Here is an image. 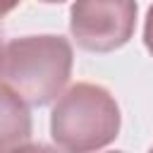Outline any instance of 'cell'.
<instances>
[{
    "instance_id": "6da1fadb",
    "label": "cell",
    "mask_w": 153,
    "mask_h": 153,
    "mask_svg": "<svg viewBox=\"0 0 153 153\" xmlns=\"http://www.w3.org/2000/svg\"><path fill=\"white\" fill-rule=\"evenodd\" d=\"M72 72V45L62 36H24L5 45L2 79L29 105H48Z\"/></svg>"
},
{
    "instance_id": "7a4b0ae2",
    "label": "cell",
    "mask_w": 153,
    "mask_h": 153,
    "mask_svg": "<svg viewBox=\"0 0 153 153\" xmlns=\"http://www.w3.org/2000/svg\"><path fill=\"white\" fill-rule=\"evenodd\" d=\"M120 108L98 84H74L53 108L50 134L67 153H91L117 139Z\"/></svg>"
},
{
    "instance_id": "30bf717a",
    "label": "cell",
    "mask_w": 153,
    "mask_h": 153,
    "mask_svg": "<svg viewBox=\"0 0 153 153\" xmlns=\"http://www.w3.org/2000/svg\"><path fill=\"white\" fill-rule=\"evenodd\" d=\"M112 153H122V151H112Z\"/></svg>"
},
{
    "instance_id": "8fae6325",
    "label": "cell",
    "mask_w": 153,
    "mask_h": 153,
    "mask_svg": "<svg viewBox=\"0 0 153 153\" xmlns=\"http://www.w3.org/2000/svg\"><path fill=\"white\" fill-rule=\"evenodd\" d=\"M148 153H153V148H151V151H148Z\"/></svg>"
},
{
    "instance_id": "9c48e42d",
    "label": "cell",
    "mask_w": 153,
    "mask_h": 153,
    "mask_svg": "<svg viewBox=\"0 0 153 153\" xmlns=\"http://www.w3.org/2000/svg\"><path fill=\"white\" fill-rule=\"evenodd\" d=\"M41 2H62V0H41Z\"/></svg>"
},
{
    "instance_id": "ba28073f",
    "label": "cell",
    "mask_w": 153,
    "mask_h": 153,
    "mask_svg": "<svg viewBox=\"0 0 153 153\" xmlns=\"http://www.w3.org/2000/svg\"><path fill=\"white\" fill-rule=\"evenodd\" d=\"M2 60H5V43H2V31H0V76H2Z\"/></svg>"
},
{
    "instance_id": "3957f363",
    "label": "cell",
    "mask_w": 153,
    "mask_h": 153,
    "mask_svg": "<svg viewBox=\"0 0 153 153\" xmlns=\"http://www.w3.org/2000/svg\"><path fill=\"white\" fill-rule=\"evenodd\" d=\"M136 26V0H74L69 31L91 53L122 48Z\"/></svg>"
},
{
    "instance_id": "5b68a950",
    "label": "cell",
    "mask_w": 153,
    "mask_h": 153,
    "mask_svg": "<svg viewBox=\"0 0 153 153\" xmlns=\"http://www.w3.org/2000/svg\"><path fill=\"white\" fill-rule=\"evenodd\" d=\"M143 43H146L148 53L153 55V5H151V10H148V14H146V26H143Z\"/></svg>"
},
{
    "instance_id": "277c9868",
    "label": "cell",
    "mask_w": 153,
    "mask_h": 153,
    "mask_svg": "<svg viewBox=\"0 0 153 153\" xmlns=\"http://www.w3.org/2000/svg\"><path fill=\"white\" fill-rule=\"evenodd\" d=\"M31 136V117L26 103L7 86L0 84V153H12Z\"/></svg>"
},
{
    "instance_id": "52a82bcc",
    "label": "cell",
    "mask_w": 153,
    "mask_h": 153,
    "mask_svg": "<svg viewBox=\"0 0 153 153\" xmlns=\"http://www.w3.org/2000/svg\"><path fill=\"white\" fill-rule=\"evenodd\" d=\"M17 5H19V0H0V17L7 14V12H12Z\"/></svg>"
},
{
    "instance_id": "8992f818",
    "label": "cell",
    "mask_w": 153,
    "mask_h": 153,
    "mask_svg": "<svg viewBox=\"0 0 153 153\" xmlns=\"http://www.w3.org/2000/svg\"><path fill=\"white\" fill-rule=\"evenodd\" d=\"M12 153H57V151H53V148H48L43 143H24V146H19Z\"/></svg>"
}]
</instances>
